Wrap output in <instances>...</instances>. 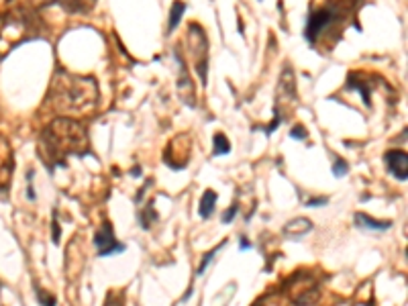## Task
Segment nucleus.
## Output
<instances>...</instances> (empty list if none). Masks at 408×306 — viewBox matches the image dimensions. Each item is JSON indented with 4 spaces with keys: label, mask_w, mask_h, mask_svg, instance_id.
<instances>
[{
    "label": "nucleus",
    "mask_w": 408,
    "mask_h": 306,
    "mask_svg": "<svg viewBox=\"0 0 408 306\" xmlns=\"http://www.w3.org/2000/svg\"><path fill=\"white\" fill-rule=\"evenodd\" d=\"M88 135L86 127L72 118L51 120L39 137V159L53 170L57 165H68V157L88 155Z\"/></svg>",
    "instance_id": "nucleus-1"
},
{
    "label": "nucleus",
    "mask_w": 408,
    "mask_h": 306,
    "mask_svg": "<svg viewBox=\"0 0 408 306\" xmlns=\"http://www.w3.org/2000/svg\"><path fill=\"white\" fill-rule=\"evenodd\" d=\"M96 100H98V86L94 78L74 76L64 70H60L53 78L49 90V102L57 113L80 115L94 109Z\"/></svg>",
    "instance_id": "nucleus-2"
},
{
    "label": "nucleus",
    "mask_w": 408,
    "mask_h": 306,
    "mask_svg": "<svg viewBox=\"0 0 408 306\" xmlns=\"http://www.w3.org/2000/svg\"><path fill=\"white\" fill-rule=\"evenodd\" d=\"M351 0H335L325 2L319 8H312L306 19L304 27V39L314 45L325 33H329L333 27H343L351 19Z\"/></svg>",
    "instance_id": "nucleus-3"
},
{
    "label": "nucleus",
    "mask_w": 408,
    "mask_h": 306,
    "mask_svg": "<svg viewBox=\"0 0 408 306\" xmlns=\"http://www.w3.org/2000/svg\"><path fill=\"white\" fill-rule=\"evenodd\" d=\"M284 290L294 306H314L321 298V284L310 271H296L290 276Z\"/></svg>",
    "instance_id": "nucleus-4"
},
{
    "label": "nucleus",
    "mask_w": 408,
    "mask_h": 306,
    "mask_svg": "<svg viewBox=\"0 0 408 306\" xmlns=\"http://www.w3.org/2000/svg\"><path fill=\"white\" fill-rule=\"evenodd\" d=\"M188 41H190V53H192V60H194V66H196V72L200 76V82L202 86H206L209 82V41H206V33L200 25L192 23L190 29H188Z\"/></svg>",
    "instance_id": "nucleus-5"
},
{
    "label": "nucleus",
    "mask_w": 408,
    "mask_h": 306,
    "mask_svg": "<svg viewBox=\"0 0 408 306\" xmlns=\"http://www.w3.org/2000/svg\"><path fill=\"white\" fill-rule=\"evenodd\" d=\"M94 247H96L100 258H109V255L125 251V245L116 239V235L112 231L111 221H105L103 227L94 233Z\"/></svg>",
    "instance_id": "nucleus-6"
},
{
    "label": "nucleus",
    "mask_w": 408,
    "mask_h": 306,
    "mask_svg": "<svg viewBox=\"0 0 408 306\" xmlns=\"http://www.w3.org/2000/svg\"><path fill=\"white\" fill-rule=\"evenodd\" d=\"M384 163L390 176H394L400 182L408 180V155L407 152H386L384 153Z\"/></svg>",
    "instance_id": "nucleus-7"
},
{
    "label": "nucleus",
    "mask_w": 408,
    "mask_h": 306,
    "mask_svg": "<svg viewBox=\"0 0 408 306\" xmlns=\"http://www.w3.org/2000/svg\"><path fill=\"white\" fill-rule=\"evenodd\" d=\"M347 86H349V90H355V92H360V94H362V98H364L366 107L370 105L371 96H370V88H368V80L362 76V74H357V72L349 74V78H347Z\"/></svg>",
    "instance_id": "nucleus-8"
},
{
    "label": "nucleus",
    "mask_w": 408,
    "mask_h": 306,
    "mask_svg": "<svg viewBox=\"0 0 408 306\" xmlns=\"http://www.w3.org/2000/svg\"><path fill=\"white\" fill-rule=\"evenodd\" d=\"M355 225L368 231H388L392 227L390 221H375L373 217L366 213H355Z\"/></svg>",
    "instance_id": "nucleus-9"
},
{
    "label": "nucleus",
    "mask_w": 408,
    "mask_h": 306,
    "mask_svg": "<svg viewBox=\"0 0 408 306\" xmlns=\"http://www.w3.org/2000/svg\"><path fill=\"white\" fill-rule=\"evenodd\" d=\"M310 231H312V223L308 219H302V217L292 219L290 223L284 225V235L286 237H302V235H306Z\"/></svg>",
    "instance_id": "nucleus-10"
},
{
    "label": "nucleus",
    "mask_w": 408,
    "mask_h": 306,
    "mask_svg": "<svg viewBox=\"0 0 408 306\" xmlns=\"http://www.w3.org/2000/svg\"><path fill=\"white\" fill-rule=\"evenodd\" d=\"M186 12V4L182 0H174V4H172V8H170V21H168V35H172L176 29H178V25H180V21H182V17H184Z\"/></svg>",
    "instance_id": "nucleus-11"
},
{
    "label": "nucleus",
    "mask_w": 408,
    "mask_h": 306,
    "mask_svg": "<svg viewBox=\"0 0 408 306\" xmlns=\"http://www.w3.org/2000/svg\"><path fill=\"white\" fill-rule=\"evenodd\" d=\"M215 208H217V192L215 190H206L202 200H200V208H198V215L202 219H211L215 215Z\"/></svg>",
    "instance_id": "nucleus-12"
},
{
    "label": "nucleus",
    "mask_w": 408,
    "mask_h": 306,
    "mask_svg": "<svg viewBox=\"0 0 408 306\" xmlns=\"http://www.w3.org/2000/svg\"><path fill=\"white\" fill-rule=\"evenodd\" d=\"M10 4H15V8L19 10V12H33V10H37L41 6H47L49 2H53V0H8Z\"/></svg>",
    "instance_id": "nucleus-13"
},
{
    "label": "nucleus",
    "mask_w": 408,
    "mask_h": 306,
    "mask_svg": "<svg viewBox=\"0 0 408 306\" xmlns=\"http://www.w3.org/2000/svg\"><path fill=\"white\" fill-rule=\"evenodd\" d=\"M157 221V213H155V208H153V202H148V206L141 210V215H139V225L143 227V229H149L151 227V223H155Z\"/></svg>",
    "instance_id": "nucleus-14"
},
{
    "label": "nucleus",
    "mask_w": 408,
    "mask_h": 306,
    "mask_svg": "<svg viewBox=\"0 0 408 306\" xmlns=\"http://www.w3.org/2000/svg\"><path fill=\"white\" fill-rule=\"evenodd\" d=\"M231 152V141L227 139L224 133H217L215 135V155H227Z\"/></svg>",
    "instance_id": "nucleus-15"
},
{
    "label": "nucleus",
    "mask_w": 408,
    "mask_h": 306,
    "mask_svg": "<svg viewBox=\"0 0 408 306\" xmlns=\"http://www.w3.org/2000/svg\"><path fill=\"white\" fill-rule=\"evenodd\" d=\"M224 245H227V243H221L219 247H215V249H211V251H209V253H206V255L202 258V262H200V266H198V269H196V276H202V273L206 271V268H209V264H211V262H213V258L217 255V251H221V249H223Z\"/></svg>",
    "instance_id": "nucleus-16"
},
{
    "label": "nucleus",
    "mask_w": 408,
    "mask_h": 306,
    "mask_svg": "<svg viewBox=\"0 0 408 306\" xmlns=\"http://www.w3.org/2000/svg\"><path fill=\"white\" fill-rule=\"evenodd\" d=\"M37 298L41 306H57V298L53 294H49L47 290H43V288L41 290L37 288Z\"/></svg>",
    "instance_id": "nucleus-17"
},
{
    "label": "nucleus",
    "mask_w": 408,
    "mask_h": 306,
    "mask_svg": "<svg viewBox=\"0 0 408 306\" xmlns=\"http://www.w3.org/2000/svg\"><path fill=\"white\" fill-rule=\"evenodd\" d=\"M105 306H125V296L123 292L118 290H112L107 294V300H105Z\"/></svg>",
    "instance_id": "nucleus-18"
},
{
    "label": "nucleus",
    "mask_w": 408,
    "mask_h": 306,
    "mask_svg": "<svg viewBox=\"0 0 408 306\" xmlns=\"http://www.w3.org/2000/svg\"><path fill=\"white\" fill-rule=\"evenodd\" d=\"M51 241H53V245H60V241H62V227L57 223V213L55 210H53V221H51Z\"/></svg>",
    "instance_id": "nucleus-19"
},
{
    "label": "nucleus",
    "mask_w": 408,
    "mask_h": 306,
    "mask_svg": "<svg viewBox=\"0 0 408 306\" xmlns=\"http://www.w3.org/2000/svg\"><path fill=\"white\" fill-rule=\"evenodd\" d=\"M347 161L345 159H341V157H337L335 159V163H333V174L337 176V178H343L345 174H347Z\"/></svg>",
    "instance_id": "nucleus-20"
},
{
    "label": "nucleus",
    "mask_w": 408,
    "mask_h": 306,
    "mask_svg": "<svg viewBox=\"0 0 408 306\" xmlns=\"http://www.w3.org/2000/svg\"><path fill=\"white\" fill-rule=\"evenodd\" d=\"M237 210H239V204H237V202H233V204H231V208H229V210H227V213L223 215V223H224V225L233 223V219H235Z\"/></svg>",
    "instance_id": "nucleus-21"
},
{
    "label": "nucleus",
    "mask_w": 408,
    "mask_h": 306,
    "mask_svg": "<svg viewBox=\"0 0 408 306\" xmlns=\"http://www.w3.org/2000/svg\"><path fill=\"white\" fill-rule=\"evenodd\" d=\"M306 135H308V133H306V129H304L302 125H296V127L290 131V137H292V139H298V141H300V139H306Z\"/></svg>",
    "instance_id": "nucleus-22"
},
{
    "label": "nucleus",
    "mask_w": 408,
    "mask_h": 306,
    "mask_svg": "<svg viewBox=\"0 0 408 306\" xmlns=\"http://www.w3.org/2000/svg\"><path fill=\"white\" fill-rule=\"evenodd\" d=\"M327 202H329V198L327 196H321V198H310L306 202V206H325Z\"/></svg>",
    "instance_id": "nucleus-23"
},
{
    "label": "nucleus",
    "mask_w": 408,
    "mask_h": 306,
    "mask_svg": "<svg viewBox=\"0 0 408 306\" xmlns=\"http://www.w3.org/2000/svg\"><path fill=\"white\" fill-rule=\"evenodd\" d=\"M251 247V243L245 239V237H241V251H245V249H249Z\"/></svg>",
    "instance_id": "nucleus-24"
},
{
    "label": "nucleus",
    "mask_w": 408,
    "mask_h": 306,
    "mask_svg": "<svg viewBox=\"0 0 408 306\" xmlns=\"http://www.w3.org/2000/svg\"><path fill=\"white\" fill-rule=\"evenodd\" d=\"M254 306H265V305H263V303H261V300H260V303H256V305H254Z\"/></svg>",
    "instance_id": "nucleus-25"
}]
</instances>
